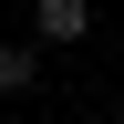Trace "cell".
<instances>
[{
    "label": "cell",
    "instance_id": "cell-2",
    "mask_svg": "<svg viewBox=\"0 0 124 124\" xmlns=\"http://www.w3.org/2000/svg\"><path fill=\"white\" fill-rule=\"evenodd\" d=\"M31 72H41V52H0V93H31Z\"/></svg>",
    "mask_w": 124,
    "mask_h": 124
},
{
    "label": "cell",
    "instance_id": "cell-1",
    "mask_svg": "<svg viewBox=\"0 0 124 124\" xmlns=\"http://www.w3.org/2000/svg\"><path fill=\"white\" fill-rule=\"evenodd\" d=\"M31 21H41V41H83L93 31V0H41Z\"/></svg>",
    "mask_w": 124,
    "mask_h": 124
}]
</instances>
